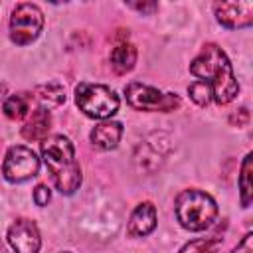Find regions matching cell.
Listing matches in <instances>:
<instances>
[{
    "label": "cell",
    "mask_w": 253,
    "mask_h": 253,
    "mask_svg": "<svg viewBox=\"0 0 253 253\" xmlns=\"http://www.w3.org/2000/svg\"><path fill=\"white\" fill-rule=\"evenodd\" d=\"M229 121H231L233 125L237 123V126H243V125H247V121H249V111H247V109H239L237 115H233Z\"/></svg>",
    "instance_id": "cell-22"
},
{
    "label": "cell",
    "mask_w": 253,
    "mask_h": 253,
    "mask_svg": "<svg viewBox=\"0 0 253 253\" xmlns=\"http://www.w3.org/2000/svg\"><path fill=\"white\" fill-rule=\"evenodd\" d=\"M188 95L190 99L198 105V107H208L211 103V89L208 83L204 81H194L190 87H188Z\"/></svg>",
    "instance_id": "cell-18"
},
{
    "label": "cell",
    "mask_w": 253,
    "mask_h": 253,
    "mask_svg": "<svg viewBox=\"0 0 253 253\" xmlns=\"http://www.w3.org/2000/svg\"><path fill=\"white\" fill-rule=\"evenodd\" d=\"M237 184H239L241 208H249V204L253 202V154L251 152H247L243 162H241Z\"/></svg>",
    "instance_id": "cell-15"
},
{
    "label": "cell",
    "mask_w": 253,
    "mask_h": 253,
    "mask_svg": "<svg viewBox=\"0 0 253 253\" xmlns=\"http://www.w3.org/2000/svg\"><path fill=\"white\" fill-rule=\"evenodd\" d=\"M30 99L32 95H26V93H16V95H10L4 105H2V111L8 119L12 121H20L24 119L28 113H30Z\"/></svg>",
    "instance_id": "cell-16"
},
{
    "label": "cell",
    "mask_w": 253,
    "mask_h": 253,
    "mask_svg": "<svg viewBox=\"0 0 253 253\" xmlns=\"http://www.w3.org/2000/svg\"><path fill=\"white\" fill-rule=\"evenodd\" d=\"M174 211L178 223L188 231H204L208 229L217 217V204L215 200L198 188L182 190L176 196Z\"/></svg>",
    "instance_id": "cell-3"
},
{
    "label": "cell",
    "mask_w": 253,
    "mask_h": 253,
    "mask_svg": "<svg viewBox=\"0 0 253 253\" xmlns=\"http://www.w3.org/2000/svg\"><path fill=\"white\" fill-rule=\"evenodd\" d=\"M43 30V12L38 4L22 2L10 16V40L16 45H30L40 38Z\"/></svg>",
    "instance_id": "cell-6"
},
{
    "label": "cell",
    "mask_w": 253,
    "mask_h": 253,
    "mask_svg": "<svg viewBox=\"0 0 253 253\" xmlns=\"http://www.w3.org/2000/svg\"><path fill=\"white\" fill-rule=\"evenodd\" d=\"M63 253H69V251H63Z\"/></svg>",
    "instance_id": "cell-24"
},
{
    "label": "cell",
    "mask_w": 253,
    "mask_h": 253,
    "mask_svg": "<svg viewBox=\"0 0 253 253\" xmlns=\"http://www.w3.org/2000/svg\"><path fill=\"white\" fill-rule=\"evenodd\" d=\"M136 63V47L130 42H121L111 51V67L117 75H126Z\"/></svg>",
    "instance_id": "cell-13"
},
{
    "label": "cell",
    "mask_w": 253,
    "mask_h": 253,
    "mask_svg": "<svg viewBox=\"0 0 253 253\" xmlns=\"http://www.w3.org/2000/svg\"><path fill=\"white\" fill-rule=\"evenodd\" d=\"M51 128V115L47 109H34L28 121L22 126V136L26 140H43L47 138V132Z\"/></svg>",
    "instance_id": "cell-12"
},
{
    "label": "cell",
    "mask_w": 253,
    "mask_h": 253,
    "mask_svg": "<svg viewBox=\"0 0 253 253\" xmlns=\"http://www.w3.org/2000/svg\"><path fill=\"white\" fill-rule=\"evenodd\" d=\"M190 73L198 77V81L210 85L211 99L217 105L231 103L239 93V85L233 75L231 61L227 53L215 43H206L202 47V51L190 63Z\"/></svg>",
    "instance_id": "cell-1"
},
{
    "label": "cell",
    "mask_w": 253,
    "mask_h": 253,
    "mask_svg": "<svg viewBox=\"0 0 253 253\" xmlns=\"http://www.w3.org/2000/svg\"><path fill=\"white\" fill-rule=\"evenodd\" d=\"M126 6L140 14H154L158 10V2H126Z\"/></svg>",
    "instance_id": "cell-20"
},
{
    "label": "cell",
    "mask_w": 253,
    "mask_h": 253,
    "mask_svg": "<svg viewBox=\"0 0 253 253\" xmlns=\"http://www.w3.org/2000/svg\"><path fill=\"white\" fill-rule=\"evenodd\" d=\"M121 136H123V125L117 121H103V123L95 125L89 134L91 142L101 150L117 148L121 142Z\"/></svg>",
    "instance_id": "cell-11"
},
{
    "label": "cell",
    "mask_w": 253,
    "mask_h": 253,
    "mask_svg": "<svg viewBox=\"0 0 253 253\" xmlns=\"http://www.w3.org/2000/svg\"><path fill=\"white\" fill-rule=\"evenodd\" d=\"M42 158L59 194L71 196L81 186V168L75 160L73 142L63 134H53L42 140Z\"/></svg>",
    "instance_id": "cell-2"
},
{
    "label": "cell",
    "mask_w": 253,
    "mask_h": 253,
    "mask_svg": "<svg viewBox=\"0 0 253 253\" xmlns=\"http://www.w3.org/2000/svg\"><path fill=\"white\" fill-rule=\"evenodd\" d=\"M75 103L79 111L91 119L107 121L119 111V95L101 83H79L75 87Z\"/></svg>",
    "instance_id": "cell-4"
},
{
    "label": "cell",
    "mask_w": 253,
    "mask_h": 253,
    "mask_svg": "<svg viewBox=\"0 0 253 253\" xmlns=\"http://www.w3.org/2000/svg\"><path fill=\"white\" fill-rule=\"evenodd\" d=\"M6 239L14 253H38L42 247V235L36 221L28 217H18L8 227Z\"/></svg>",
    "instance_id": "cell-8"
},
{
    "label": "cell",
    "mask_w": 253,
    "mask_h": 253,
    "mask_svg": "<svg viewBox=\"0 0 253 253\" xmlns=\"http://www.w3.org/2000/svg\"><path fill=\"white\" fill-rule=\"evenodd\" d=\"M0 253H6V247H4V243L0 241Z\"/></svg>",
    "instance_id": "cell-23"
},
{
    "label": "cell",
    "mask_w": 253,
    "mask_h": 253,
    "mask_svg": "<svg viewBox=\"0 0 253 253\" xmlns=\"http://www.w3.org/2000/svg\"><path fill=\"white\" fill-rule=\"evenodd\" d=\"M158 221V213L152 202H142L138 204L130 217H128V225H126V235L128 237H146L148 233L154 231Z\"/></svg>",
    "instance_id": "cell-10"
},
{
    "label": "cell",
    "mask_w": 253,
    "mask_h": 253,
    "mask_svg": "<svg viewBox=\"0 0 253 253\" xmlns=\"http://www.w3.org/2000/svg\"><path fill=\"white\" fill-rule=\"evenodd\" d=\"M219 247H221L219 237H202L188 241L178 253H217Z\"/></svg>",
    "instance_id": "cell-17"
},
{
    "label": "cell",
    "mask_w": 253,
    "mask_h": 253,
    "mask_svg": "<svg viewBox=\"0 0 253 253\" xmlns=\"http://www.w3.org/2000/svg\"><path fill=\"white\" fill-rule=\"evenodd\" d=\"M231 253H253V233H245V237L233 247Z\"/></svg>",
    "instance_id": "cell-21"
},
{
    "label": "cell",
    "mask_w": 253,
    "mask_h": 253,
    "mask_svg": "<svg viewBox=\"0 0 253 253\" xmlns=\"http://www.w3.org/2000/svg\"><path fill=\"white\" fill-rule=\"evenodd\" d=\"M34 99L40 103L42 109H55L59 105L65 103V89L59 83H43L40 87H36L34 91Z\"/></svg>",
    "instance_id": "cell-14"
},
{
    "label": "cell",
    "mask_w": 253,
    "mask_h": 253,
    "mask_svg": "<svg viewBox=\"0 0 253 253\" xmlns=\"http://www.w3.org/2000/svg\"><path fill=\"white\" fill-rule=\"evenodd\" d=\"M49 198H51V194H49V188L47 186H43V184L36 186V190H34V202H36V206H40V208L47 206Z\"/></svg>",
    "instance_id": "cell-19"
},
{
    "label": "cell",
    "mask_w": 253,
    "mask_h": 253,
    "mask_svg": "<svg viewBox=\"0 0 253 253\" xmlns=\"http://www.w3.org/2000/svg\"><path fill=\"white\" fill-rule=\"evenodd\" d=\"M215 20L229 30L249 28L253 24V2L239 0V2H215L213 4Z\"/></svg>",
    "instance_id": "cell-9"
},
{
    "label": "cell",
    "mask_w": 253,
    "mask_h": 253,
    "mask_svg": "<svg viewBox=\"0 0 253 253\" xmlns=\"http://www.w3.org/2000/svg\"><path fill=\"white\" fill-rule=\"evenodd\" d=\"M38 172H40V158L32 148L22 144L8 148L2 162V174L10 184H22L38 176Z\"/></svg>",
    "instance_id": "cell-7"
},
{
    "label": "cell",
    "mask_w": 253,
    "mask_h": 253,
    "mask_svg": "<svg viewBox=\"0 0 253 253\" xmlns=\"http://www.w3.org/2000/svg\"><path fill=\"white\" fill-rule=\"evenodd\" d=\"M125 97L126 103L134 111H160V113H170L180 107V97L176 93H164L156 87L132 81L125 87Z\"/></svg>",
    "instance_id": "cell-5"
}]
</instances>
